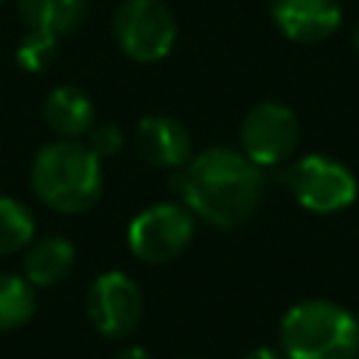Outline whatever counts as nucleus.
<instances>
[{"mask_svg":"<svg viewBox=\"0 0 359 359\" xmlns=\"http://www.w3.org/2000/svg\"><path fill=\"white\" fill-rule=\"evenodd\" d=\"M241 154L250 157L258 168H269L292 157L300 143V121L292 107L280 101H261L255 104L238 129Z\"/></svg>","mask_w":359,"mask_h":359,"instance_id":"7","label":"nucleus"},{"mask_svg":"<svg viewBox=\"0 0 359 359\" xmlns=\"http://www.w3.org/2000/svg\"><path fill=\"white\" fill-rule=\"evenodd\" d=\"M14 59L22 70L28 73H39L45 67L53 65L56 59V36H48L42 31H28L20 42H17V50H14Z\"/></svg>","mask_w":359,"mask_h":359,"instance_id":"16","label":"nucleus"},{"mask_svg":"<svg viewBox=\"0 0 359 359\" xmlns=\"http://www.w3.org/2000/svg\"><path fill=\"white\" fill-rule=\"evenodd\" d=\"M244 359H283L278 351H272V348H255V351H250Z\"/></svg>","mask_w":359,"mask_h":359,"instance_id":"19","label":"nucleus"},{"mask_svg":"<svg viewBox=\"0 0 359 359\" xmlns=\"http://www.w3.org/2000/svg\"><path fill=\"white\" fill-rule=\"evenodd\" d=\"M112 34L129 59L157 62L174 48L177 22L163 0H123L115 11Z\"/></svg>","mask_w":359,"mask_h":359,"instance_id":"6","label":"nucleus"},{"mask_svg":"<svg viewBox=\"0 0 359 359\" xmlns=\"http://www.w3.org/2000/svg\"><path fill=\"white\" fill-rule=\"evenodd\" d=\"M90 0H20V14L28 31H42L48 36L73 34L87 17Z\"/></svg>","mask_w":359,"mask_h":359,"instance_id":"13","label":"nucleus"},{"mask_svg":"<svg viewBox=\"0 0 359 359\" xmlns=\"http://www.w3.org/2000/svg\"><path fill=\"white\" fill-rule=\"evenodd\" d=\"M135 149L154 168H182L194 157L188 129L163 112L146 115L135 126Z\"/></svg>","mask_w":359,"mask_h":359,"instance_id":"10","label":"nucleus"},{"mask_svg":"<svg viewBox=\"0 0 359 359\" xmlns=\"http://www.w3.org/2000/svg\"><path fill=\"white\" fill-rule=\"evenodd\" d=\"M87 314L93 325L112 339L129 337L143 314L140 286L126 272H104L87 292Z\"/></svg>","mask_w":359,"mask_h":359,"instance_id":"8","label":"nucleus"},{"mask_svg":"<svg viewBox=\"0 0 359 359\" xmlns=\"http://www.w3.org/2000/svg\"><path fill=\"white\" fill-rule=\"evenodd\" d=\"M353 45H356V50H359V25L353 28Z\"/></svg>","mask_w":359,"mask_h":359,"instance_id":"20","label":"nucleus"},{"mask_svg":"<svg viewBox=\"0 0 359 359\" xmlns=\"http://www.w3.org/2000/svg\"><path fill=\"white\" fill-rule=\"evenodd\" d=\"M0 3H6V0H0Z\"/></svg>","mask_w":359,"mask_h":359,"instance_id":"21","label":"nucleus"},{"mask_svg":"<svg viewBox=\"0 0 359 359\" xmlns=\"http://www.w3.org/2000/svg\"><path fill=\"white\" fill-rule=\"evenodd\" d=\"M115 359H154V356H151L146 348H140V345H129V348H123Z\"/></svg>","mask_w":359,"mask_h":359,"instance_id":"18","label":"nucleus"},{"mask_svg":"<svg viewBox=\"0 0 359 359\" xmlns=\"http://www.w3.org/2000/svg\"><path fill=\"white\" fill-rule=\"evenodd\" d=\"M76 264V250L62 236H45L28 244L25 252V280L31 286H56L62 283Z\"/></svg>","mask_w":359,"mask_h":359,"instance_id":"12","label":"nucleus"},{"mask_svg":"<svg viewBox=\"0 0 359 359\" xmlns=\"http://www.w3.org/2000/svg\"><path fill=\"white\" fill-rule=\"evenodd\" d=\"M31 188L42 205L59 213L90 210L104 191L101 160L79 140L45 143L31 165Z\"/></svg>","mask_w":359,"mask_h":359,"instance_id":"2","label":"nucleus"},{"mask_svg":"<svg viewBox=\"0 0 359 359\" xmlns=\"http://www.w3.org/2000/svg\"><path fill=\"white\" fill-rule=\"evenodd\" d=\"M171 188L182 196L194 216L219 230H233L258 210L264 177L261 168L241 151L216 146L194 154L180 174L171 177Z\"/></svg>","mask_w":359,"mask_h":359,"instance_id":"1","label":"nucleus"},{"mask_svg":"<svg viewBox=\"0 0 359 359\" xmlns=\"http://www.w3.org/2000/svg\"><path fill=\"white\" fill-rule=\"evenodd\" d=\"M269 11L278 31L300 45L325 42L342 25L339 0H272Z\"/></svg>","mask_w":359,"mask_h":359,"instance_id":"9","label":"nucleus"},{"mask_svg":"<svg viewBox=\"0 0 359 359\" xmlns=\"http://www.w3.org/2000/svg\"><path fill=\"white\" fill-rule=\"evenodd\" d=\"M36 311V292L22 275L0 272V331L25 325Z\"/></svg>","mask_w":359,"mask_h":359,"instance_id":"14","label":"nucleus"},{"mask_svg":"<svg viewBox=\"0 0 359 359\" xmlns=\"http://www.w3.org/2000/svg\"><path fill=\"white\" fill-rule=\"evenodd\" d=\"M194 238V213L180 202H157L140 210L126 230V244L146 264L180 258Z\"/></svg>","mask_w":359,"mask_h":359,"instance_id":"5","label":"nucleus"},{"mask_svg":"<svg viewBox=\"0 0 359 359\" xmlns=\"http://www.w3.org/2000/svg\"><path fill=\"white\" fill-rule=\"evenodd\" d=\"M34 238V216L31 210L14 199L0 196V255L20 252Z\"/></svg>","mask_w":359,"mask_h":359,"instance_id":"15","label":"nucleus"},{"mask_svg":"<svg viewBox=\"0 0 359 359\" xmlns=\"http://www.w3.org/2000/svg\"><path fill=\"white\" fill-rule=\"evenodd\" d=\"M90 151L98 157V160H109L115 157L121 149H123V129L115 126V123H101V126H93L90 132Z\"/></svg>","mask_w":359,"mask_h":359,"instance_id":"17","label":"nucleus"},{"mask_svg":"<svg viewBox=\"0 0 359 359\" xmlns=\"http://www.w3.org/2000/svg\"><path fill=\"white\" fill-rule=\"evenodd\" d=\"M286 359H356L359 320L334 300L294 303L280 320Z\"/></svg>","mask_w":359,"mask_h":359,"instance_id":"3","label":"nucleus"},{"mask_svg":"<svg viewBox=\"0 0 359 359\" xmlns=\"http://www.w3.org/2000/svg\"><path fill=\"white\" fill-rule=\"evenodd\" d=\"M286 188L294 202L311 213L345 210L359 194L353 171L328 154H306L294 160L286 171Z\"/></svg>","mask_w":359,"mask_h":359,"instance_id":"4","label":"nucleus"},{"mask_svg":"<svg viewBox=\"0 0 359 359\" xmlns=\"http://www.w3.org/2000/svg\"><path fill=\"white\" fill-rule=\"evenodd\" d=\"M45 123L65 140H79L95 126V107L93 98L76 84H59L48 93L42 104Z\"/></svg>","mask_w":359,"mask_h":359,"instance_id":"11","label":"nucleus"}]
</instances>
